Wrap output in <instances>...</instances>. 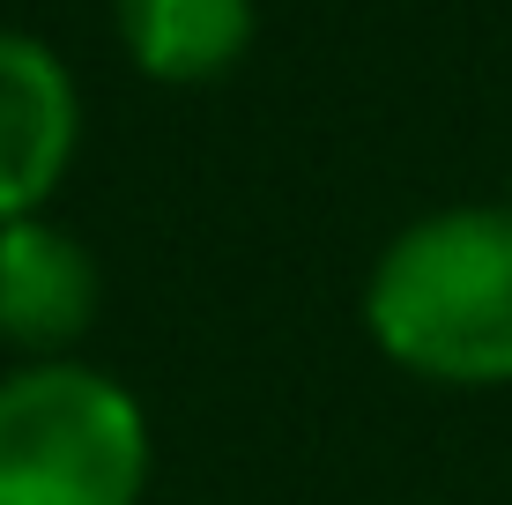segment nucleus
Listing matches in <instances>:
<instances>
[{
    "mask_svg": "<svg viewBox=\"0 0 512 505\" xmlns=\"http://www.w3.org/2000/svg\"><path fill=\"white\" fill-rule=\"evenodd\" d=\"M364 327L401 372L446 387L512 379V208H438L386 238L364 275Z\"/></svg>",
    "mask_w": 512,
    "mask_h": 505,
    "instance_id": "f257e3e1",
    "label": "nucleus"
},
{
    "mask_svg": "<svg viewBox=\"0 0 512 505\" xmlns=\"http://www.w3.org/2000/svg\"><path fill=\"white\" fill-rule=\"evenodd\" d=\"M149 416L112 372L38 357L0 372V505H141Z\"/></svg>",
    "mask_w": 512,
    "mask_h": 505,
    "instance_id": "f03ea898",
    "label": "nucleus"
},
{
    "mask_svg": "<svg viewBox=\"0 0 512 505\" xmlns=\"http://www.w3.org/2000/svg\"><path fill=\"white\" fill-rule=\"evenodd\" d=\"M82 142V97L60 52L30 30H0V223L45 216Z\"/></svg>",
    "mask_w": 512,
    "mask_h": 505,
    "instance_id": "7ed1b4c3",
    "label": "nucleus"
},
{
    "mask_svg": "<svg viewBox=\"0 0 512 505\" xmlns=\"http://www.w3.org/2000/svg\"><path fill=\"white\" fill-rule=\"evenodd\" d=\"M97 305H104L97 253L67 223L52 216L0 223V342H15L30 364L67 357L90 335Z\"/></svg>",
    "mask_w": 512,
    "mask_h": 505,
    "instance_id": "20e7f679",
    "label": "nucleus"
},
{
    "mask_svg": "<svg viewBox=\"0 0 512 505\" xmlns=\"http://www.w3.org/2000/svg\"><path fill=\"white\" fill-rule=\"evenodd\" d=\"M127 60L156 82H216L253 45V0H112Z\"/></svg>",
    "mask_w": 512,
    "mask_h": 505,
    "instance_id": "39448f33",
    "label": "nucleus"
}]
</instances>
